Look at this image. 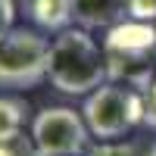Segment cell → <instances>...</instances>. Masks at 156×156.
I'll list each match as a JSON object with an SVG mask.
<instances>
[{"label": "cell", "instance_id": "1", "mask_svg": "<svg viewBox=\"0 0 156 156\" xmlns=\"http://www.w3.org/2000/svg\"><path fill=\"white\" fill-rule=\"evenodd\" d=\"M50 84L62 94H90L100 84L109 81L103 44H97L87 34V28H62L59 37L50 44V66H47Z\"/></svg>", "mask_w": 156, "mask_h": 156}, {"label": "cell", "instance_id": "2", "mask_svg": "<svg viewBox=\"0 0 156 156\" xmlns=\"http://www.w3.org/2000/svg\"><path fill=\"white\" fill-rule=\"evenodd\" d=\"M103 56H106L109 81L147 94L156 81V25L144 19H125L106 28Z\"/></svg>", "mask_w": 156, "mask_h": 156}, {"label": "cell", "instance_id": "3", "mask_svg": "<svg viewBox=\"0 0 156 156\" xmlns=\"http://www.w3.org/2000/svg\"><path fill=\"white\" fill-rule=\"evenodd\" d=\"M81 115L90 128V134L100 140H119L128 131L144 122L147 115V100L140 90L119 84V81H106L97 90H90L84 97Z\"/></svg>", "mask_w": 156, "mask_h": 156}, {"label": "cell", "instance_id": "4", "mask_svg": "<svg viewBox=\"0 0 156 156\" xmlns=\"http://www.w3.org/2000/svg\"><path fill=\"white\" fill-rule=\"evenodd\" d=\"M50 44L28 28H9L0 34V87L28 90L47 78Z\"/></svg>", "mask_w": 156, "mask_h": 156}, {"label": "cell", "instance_id": "5", "mask_svg": "<svg viewBox=\"0 0 156 156\" xmlns=\"http://www.w3.org/2000/svg\"><path fill=\"white\" fill-rule=\"evenodd\" d=\"M31 137L44 156H81L87 153L90 128L81 112L69 106H47L34 115Z\"/></svg>", "mask_w": 156, "mask_h": 156}, {"label": "cell", "instance_id": "6", "mask_svg": "<svg viewBox=\"0 0 156 156\" xmlns=\"http://www.w3.org/2000/svg\"><path fill=\"white\" fill-rule=\"evenodd\" d=\"M72 19L81 28H112L128 19V0H72Z\"/></svg>", "mask_w": 156, "mask_h": 156}, {"label": "cell", "instance_id": "7", "mask_svg": "<svg viewBox=\"0 0 156 156\" xmlns=\"http://www.w3.org/2000/svg\"><path fill=\"white\" fill-rule=\"evenodd\" d=\"M84 156H156V134L100 140V144H90Z\"/></svg>", "mask_w": 156, "mask_h": 156}, {"label": "cell", "instance_id": "8", "mask_svg": "<svg viewBox=\"0 0 156 156\" xmlns=\"http://www.w3.org/2000/svg\"><path fill=\"white\" fill-rule=\"evenodd\" d=\"M25 9L47 31H62L72 22V0H25Z\"/></svg>", "mask_w": 156, "mask_h": 156}, {"label": "cell", "instance_id": "9", "mask_svg": "<svg viewBox=\"0 0 156 156\" xmlns=\"http://www.w3.org/2000/svg\"><path fill=\"white\" fill-rule=\"evenodd\" d=\"M25 119H28V106H25V100L22 97H12V94H0V134L22 131Z\"/></svg>", "mask_w": 156, "mask_h": 156}, {"label": "cell", "instance_id": "10", "mask_svg": "<svg viewBox=\"0 0 156 156\" xmlns=\"http://www.w3.org/2000/svg\"><path fill=\"white\" fill-rule=\"evenodd\" d=\"M0 156H44V153L31 134L9 131V134H0Z\"/></svg>", "mask_w": 156, "mask_h": 156}, {"label": "cell", "instance_id": "11", "mask_svg": "<svg viewBox=\"0 0 156 156\" xmlns=\"http://www.w3.org/2000/svg\"><path fill=\"white\" fill-rule=\"evenodd\" d=\"M128 19L156 22V0H128Z\"/></svg>", "mask_w": 156, "mask_h": 156}, {"label": "cell", "instance_id": "12", "mask_svg": "<svg viewBox=\"0 0 156 156\" xmlns=\"http://www.w3.org/2000/svg\"><path fill=\"white\" fill-rule=\"evenodd\" d=\"M16 19V3L12 0H0V34H6Z\"/></svg>", "mask_w": 156, "mask_h": 156}, {"label": "cell", "instance_id": "13", "mask_svg": "<svg viewBox=\"0 0 156 156\" xmlns=\"http://www.w3.org/2000/svg\"><path fill=\"white\" fill-rule=\"evenodd\" d=\"M144 100H147V115H144V122H147L150 128H156V81L150 84V90L144 94Z\"/></svg>", "mask_w": 156, "mask_h": 156}]
</instances>
